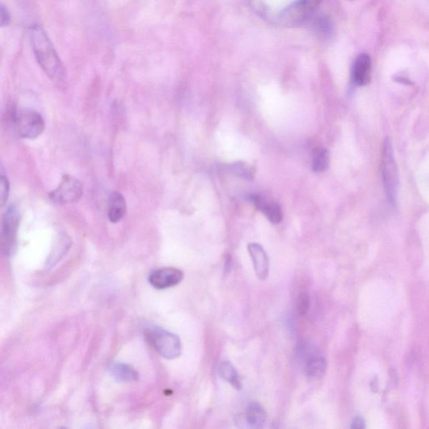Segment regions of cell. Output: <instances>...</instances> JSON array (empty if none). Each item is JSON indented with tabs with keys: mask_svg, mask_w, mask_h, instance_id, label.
Listing matches in <instances>:
<instances>
[{
	"mask_svg": "<svg viewBox=\"0 0 429 429\" xmlns=\"http://www.w3.org/2000/svg\"><path fill=\"white\" fill-rule=\"evenodd\" d=\"M29 36L34 54L41 69L55 84L63 86L66 78L65 67L48 34L40 25H33L29 28Z\"/></svg>",
	"mask_w": 429,
	"mask_h": 429,
	"instance_id": "cell-1",
	"label": "cell"
},
{
	"mask_svg": "<svg viewBox=\"0 0 429 429\" xmlns=\"http://www.w3.org/2000/svg\"><path fill=\"white\" fill-rule=\"evenodd\" d=\"M10 125L20 139H36L45 130V121L39 113L29 108L17 109L10 115Z\"/></svg>",
	"mask_w": 429,
	"mask_h": 429,
	"instance_id": "cell-2",
	"label": "cell"
},
{
	"mask_svg": "<svg viewBox=\"0 0 429 429\" xmlns=\"http://www.w3.org/2000/svg\"><path fill=\"white\" fill-rule=\"evenodd\" d=\"M381 173L386 197H388L389 202L394 206L398 199L399 176L392 142L389 139H386L382 144Z\"/></svg>",
	"mask_w": 429,
	"mask_h": 429,
	"instance_id": "cell-3",
	"label": "cell"
},
{
	"mask_svg": "<svg viewBox=\"0 0 429 429\" xmlns=\"http://www.w3.org/2000/svg\"><path fill=\"white\" fill-rule=\"evenodd\" d=\"M146 338L148 343L164 358L176 359L181 354L180 338L160 327L148 329Z\"/></svg>",
	"mask_w": 429,
	"mask_h": 429,
	"instance_id": "cell-4",
	"label": "cell"
},
{
	"mask_svg": "<svg viewBox=\"0 0 429 429\" xmlns=\"http://www.w3.org/2000/svg\"><path fill=\"white\" fill-rule=\"evenodd\" d=\"M20 222V214L18 208L10 206L3 215L1 232H0V249L6 255L11 254L14 250Z\"/></svg>",
	"mask_w": 429,
	"mask_h": 429,
	"instance_id": "cell-5",
	"label": "cell"
},
{
	"mask_svg": "<svg viewBox=\"0 0 429 429\" xmlns=\"http://www.w3.org/2000/svg\"><path fill=\"white\" fill-rule=\"evenodd\" d=\"M83 195L82 182L71 176H64L61 183L49 194L50 201L66 205L80 201Z\"/></svg>",
	"mask_w": 429,
	"mask_h": 429,
	"instance_id": "cell-6",
	"label": "cell"
},
{
	"mask_svg": "<svg viewBox=\"0 0 429 429\" xmlns=\"http://www.w3.org/2000/svg\"><path fill=\"white\" fill-rule=\"evenodd\" d=\"M321 0H299L284 10L279 20L286 27H297L307 21Z\"/></svg>",
	"mask_w": 429,
	"mask_h": 429,
	"instance_id": "cell-7",
	"label": "cell"
},
{
	"mask_svg": "<svg viewBox=\"0 0 429 429\" xmlns=\"http://www.w3.org/2000/svg\"><path fill=\"white\" fill-rule=\"evenodd\" d=\"M184 279V273L175 267H164V269L153 271L148 278V281L156 290H167L175 287Z\"/></svg>",
	"mask_w": 429,
	"mask_h": 429,
	"instance_id": "cell-8",
	"label": "cell"
},
{
	"mask_svg": "<svg viewBox=\"0 0 429 429\" xmlns=\"http://www.w3.org/2000/svg\"><path fill=\"white\" fill-rule=\"evenodd\" d=\"M372 60L367 54L356 59L351 70V78L356 86H367L372 79Z\"/></svg>",
	"mask_w": 429,
	"mask_h": 429,
	"instance_id": "cell-9",
	"label": "cell"
},
{
	"mask_svg": "<svg viewBox=\"0 0 429 429\" xmlns=\"http://www.w3.org/2000/svg\"><path fill=\"white\" fill-rule=\"evenodd\" d=\"M248 252L252 258L255 273L260 280H265L269 275V259L265 248L258 244H249Z\"/></svg>",
	"mask_w": 429,
	"mask_h": 429,
	"instance_id": "cell-10",
	"label": "cell"
},
{
	"mask_svg": "<svg viewBox=\"0 0 429 429\" xmlns=\"http://www.w3.org/2000/svg\"><path fill=\"white\" fill-rule=\"evenodd\" d=\"M251 201L255 204L258 210L260 211L267 220H270L271 223L277 225L282 222L283 212L278 203L267 202L258 195H252Z\"/></svg>",
	"mask_w": 429,
	"mask_h": 429,
	"instance_id": "cell-11",
	"label": "cell"
},
{
	"mask_svg": "<svg viewBox=\"0 0 429 429\" xmlns=\"http://www.w3.org/2000/svg\"><path fill=\"white\" fill-rule=\"evenodd\" d=\"M108 371L114 380L121 384H129L139 380V372L130 365L112 363L108 365Z\"/></svg>",
	"mask_w": 429,
	"mask_h": 429,
	"instance_id": "cell-12",
	"label": "cell"
},
{
	"mask_svg": "<svg viewBox=\"0 0 429 429\" xmlns=\"http://www.w3.org/2000/svg\"><path fill=\"white\" fill-rule=\"evenodd\" d=\"M127 212V203L125 197L120 193L113 192L110 195L108 202V215L110 222L120 223Z\"/></svg>",
	"mask_w": 429,
	"mask_h": 429,
	"instance_id": "cell-13",
	"label": "cell"
},
{
	"mask_svg": "<svg viewBox=\"0 0 429 429\" xmlns=\"http://www.w3.org/2000/svg\"><path fill=\"white\" fill-rule=\"evenodd\" d=\"M246 420L250 427L260 428L265 426L267 420L266 411L258 402H251L246 409Z\"/></svg>",
	"mask_w": 429,
	"mask_h": 429,
	"instance_id": "cell-14",
	"label": "cell"
},
{
	"mask_svg": "<svg viewBox=\"0 0 429 429\" xmlns=\"http://www.w3.org/2000/svg\"><path fill=\"white\" fill-rule=\"evenodd\" d=\"M327 369L326 360L323 356H314L308 360L307 375L310 380L321 379Z\"/></svg>",
	"mask_w": 429,
	"mask_h": 429,
	"instance_id": "cell-15",
	"label": "cell"
},
{
	"mask_svg": "<svg viewBox=\"0 0 429 429\" xmlns=\"http://www.w3.org/2000/svg\"><path fill=\"white\" fill-rule=\"evenodd\" d=\"M218 372L223 380L227 381L237 390L243 388L239 372L231 363L224 362L220 364Z\"/></svg>",
	"mask_w": 429,
	"mask_h": 429,
	"instance_id": "cell-16",
	"label": "cell"
},
{
	"mask_svg": "<svg viewBox=\"0 0 429 429\" xmlns=\"http://www.w3.org/2000/svg\"><path fill=\"white\" fill-rule=\"evenodd\" d=\"M330 154L324 148H318L313 152L312 169L314 172L321 173L328 169Z\"/></svg>",
	"mask_w": 429,
	"mask_h": 429,
	"instance_id": "cell-17",
	"label": "cell"
},
{
	"mask_svg": "<svg viewBox=\"0 0 429 429\" xmlns=\"http://www.w3.org/2000/svg\"><path fill=\"white\" fill-rule=\"evenodd\" d=\"M225 169L232 175L244 178L246 180H253L254 177V169L246 163L237 162L228 164L225 167Z\"/></svg>",
	"mask_w": 429,
	"mask_h": 429,
	"instance_id": "cell-18",
	"label": "cell"
},
{
	"mask_svg": "<svg viewBox=\"0 0 429 429\" xmlns=\"http://www.w3.org/2000/svg\"><path fill=\"white\" fill-rule=\"evenodd\" d=\"M10 191V181L6 176H0V208L6 205Z\"/></svg>",
	"mask_w": 429,
	"mask_h": 429,
	"instance_id": "cell-19",
	"label": "cell"
},
{
	"mask_svg": "<svg viewBox=\"0 0 429 429\" xmlns=\"http://www.w3.org/2000/svg\"><path fill=\"white\" fill-rule=\"evenodd\" d=\"M310 307V298L307 293H300L297 300V311L300 316H304L309 312Z\"/></svg>",
	"mask_w": 429,
	"mask_h": 429,
	"instance_id": "cell-20",
	"label": "cell"
},
{
	"mask_svg": "<svg viewBox=\"0 0 429 429\" xmlns=\"http://www.w3.org/2000/svg\"><path fill=\"white\" fill-rule=\"evenodd\" d=\"M10 20V14L7 7L0 2V27H7Z\"/></svg>",
	"mask_w": 429,
	"mask_h": 429,
	"instance_id": "cell-21",
	"label": "cell"
},
{
	"mask_svg": "<svg viewBox=\"0 0 429 429\" xmlns=\"http://www.w3.org/2000/svg\"><path fill=\"white\" fill-rule=\"evenodd\" d=\"M351 428L364 429L366 428V422H365V420L362 416H356V417L353 419V421H352Z\"/></svg>",
	"mask_w": 429,
	"mask_h": 429,
	"instance_id": "cell-22",
	"label": "cell"
},
{
	"mask_svg": "<svg viewBox=\"0 0 429 429\" xmlns=\"http://www.w3.org/2000/svg\"><path fill=\"white\" fill-rule=\"evenodd\" d=\"M371 388L373 393H378L379 391V382H378L377 378L375 377L371 382Z\"/></svg>",
	"mask_w": 429,
	"mask_h": 429,
	"instance_id": "cell-23",
	"label": "cell"
}]
</instances>
